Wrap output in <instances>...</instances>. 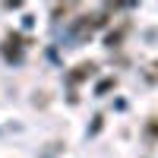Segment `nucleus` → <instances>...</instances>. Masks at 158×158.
I'll list each match as a JSON object with an SVG mask.
<instances>
[]
</instances>
